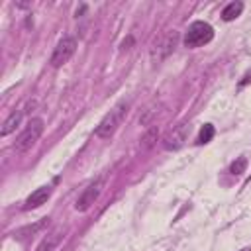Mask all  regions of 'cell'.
Masks as SVG:
<instances>
[{"label":"cell","mask_w":251,"mask_h":251,"mask_svg":"<svg viewBox=\"0 0 251 251\" xmlns=\"http://www.w3.org/2000/svg\"><path fill=\"white\" fill-rule=\"evenodd\" d=\"M157 139H159V126H157V124L147 126V127H145V131L141 133L139 149H141V151H149V149H153V147H155V143H157Z\"/></svg>","instance_id":"10"},{"label":"cell","mask_w":251,"mask_h":251,"mask_svg":"<svg viewBox=\"0 0 251 251\" xmlns=\"http://www.w3.org/2000/svg\"><path fill=\"white\" fill-rule=\"evenodd\" d=\"M127 110H129V100H120V102L98 122L96 129H94V135H96L98 139H110V137L118 131V127L122 126V122L126 120Z\"/></svg>","instance_id":"1"},{"label":"cell","mask_w":251,"mask_h":251,"mask_svg":"<svg viewBox=\"0 0 251 251\" xmlns=\"http://www.w3.org/2000/svg\"><path fill=\"white\" fill-rule=\"evenodd\" d=\"M159 114V104L157 102H153V104H149L147 108H145V112L139 116V124L141 126H151L153 124V118Z\"/></svg>","instance_id":"14"},{"label":"cell","mask_w":251,"mask_h":251,"mask_svg":"<svg viewBox=\"0 0 251 251\" xmlns=\"http://www.w3.org/2000/svg\"><path fill=\"white\" fill-rule=\"evenodd\" d=\"M49 196H51V186L49 184H45V186H39V188H35L29 196H27V200H25V210H33V208H39V206H43L47 200H49Z\"/></svg>","instance_id":"8"},{"label":"cell","mask_w":251,"mask_h":251,"mask_svg":"<svg viewBox=\"0 0 251 251\" xmlns=\"http://www.w3.org/2000/svg\"><path fill=\"white\" fill-rule=\"evenodd\" d=\"M63 237H65V229H63V227H55V229H51V231L39 241V245L35 247V251H55V247L61 243Z\"/></svg>","instance_id":"9"},{"label":"cell","mask_w":251,"mask_h":251,"mask_svg":"<svg viewBox=\"0 0 251 251\" xmlns=\"http://www.w3.org/2000/svg\"><path fill=\"white\" fill-rule=\"evenodd\" d=\"M104 182H106V176H98V178H94L92 182H88V184L82 188V192L78 194V198H76V202H75V210H76V212H86V210L98 200V196H100V192H102V188H104Z\"/></svg>","instance_id":"6"},{"label":"cell","mask_w":251,"mask_h":251,"mask_svg":"<svg viewBox=\"0 0 251 251\" xmlns=\"http://www.w3.org/2000/svg\"><path fill=\"white\" fill-rule=\"evenodd\" d=\"M188 131H190V124L188 122H178L175 124L165 135H163V149L167 151H176L180 149L186 139H188Z\"/></svg>","instance_id":"7"},{"label":"cell","mask_w":251,"mask_h":251,"mask_svg":"<svg viewBox=\"0 0 251 251\" xmlns=\"http://www.w3.org/2000/svg\"><path fill=\"white\" fill-rule=\"evenodd\" d=\"M241 251H247V249H241Z\"/></svg>","instance_id":"17"},{"label":"cell","mask_w":251,"mask_h":251,"mask_svg":"<svg viewBox=\"0 0 251 251\" xmlns=\"http://www.w3.org/2000/svg\"><path fill=\"white\" fill-rule=\"evenodd\" d=\"M176 45H178V31H175V29L165 31L163 35H159L155 39V43L151 47V61L153 63L165 61L167 57H171L175 53Z\"/></svg>","instance_id":"3"},{"label":"cell","mask_w":251,"mask_h":251,"mask_svg":"<svg viewBox=\"0 0 251 251\" xmlns=\"http://www.w3.org/2000/svg\"><path fill=\"white\" fill-rule=\"evenodd\" d=\"M75 51H76V37L75 35H65L63 39L57 41V45H55V49L49 57V65L53 69L63 67L65 63H69V59L75 55Z\"/></svg>","instance_id":"5"},{"label":"cell","mask_w":251,"mask_h":251,"mask_svg":"<svg viewBox=\"0 0 251 251\" xmlns=\"http://www.w3.org/2000/svg\"><path fill=\"white\" fill-rule=\"evenodd\" d=\"M245 167H247V159H245V157H239V159H235V161L231 163V169H229V171H231L233 175H241V173L245 171Z\"/></svg>","instance_id":"16"},{"label":"cell","mask_w":251,"mask_h":251,"mask_svg":"<svg viewBox=\"0 0 251 251\" xmlns=\"http://www.w3.org/2000/svg\"><path fill=\"white\" fill-rule=\"evenodd\" d=\"M43 129H45L43 120H41V118H31V120L24 126V129L20 131V135H18L16 141H14L16 153H25V151H29V149L37 143V139L41 137Z\"/></svg>","instance_id":"2"},{"label":"cell","mask_w":251,"mask_h":251,"mask_svg":"<svg viewBox=\"0 0 251 251\" xmlns=\"http://www.w3.org/2000/svg\"><path fill=\"white\" fill-rule=\"evenodd\" d=\"M212 137H214V126H212V124H206V126L200 129V133H198V143H200V145H202V143H208Z\"/></svg>","instance_id":"15"},{"label":"cell","mask_w":251,"mask_h":251,"mask_svg":"<svg viewBox=\"0 0 251 251\" xmlns=\"http://www.w3.org/2000/svg\"><path fill=\"white\" fill-rule=\"evenodd\" d=\"M214 37V27L208 24V22H194L186 35H184V45L194 49V47H202L206 43H210Z\"/></svg>","instance_id":"4"},{"label":"cell","mask_w":251,"mask_h":251,"mask_svg":"<svg viewBox=\"0 0 251 251\" xmlns=\"http://www.w3.org/2000/svg\"><path fill=\"white\" fill-rule=\"evenodd\" d=\"M49 226V218H41L39 222H35V224H29V226H24V227H20L18 231H14V237L16 239H25V237H33L37 231H41L43 227H47Z\"/></svg>","instance_id":"11"},{"label":"cell","mask_w":251,"mask_h":251,"mask_svg":"<svg viewBox=\"0 0 251 251\" xmlns=\"http://www.w3.org/2000/svg\"><path fill=\"white\" fill-rule=\"evenodd\" d=\"M241 12H243V2H229V4L222 10V20H224V22H231V20H235Z\"/></svg>","instance_id":"13"},{"label":"cell","mask_w":251,"mask_h":251,"mask_svg":"<svg viewBox=\"0 0 251 251\" xmlns=\"http://www.w3.org/2000/svg\"><path fill=\"white\" fill-rule=\"evenodd\" d=\"M22 118H24V110H16V112H12V114L4 120V124H2L0 135L6 137V135H10L12 131H16V127L22 124Z\"/></svg>","instance_id":"12"}]
</instances>
